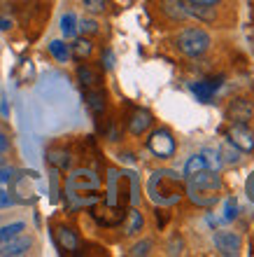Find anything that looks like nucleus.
Returning <instances> with one entry per match:
<instances>
[{"label": "nucleus", "instance_id": "nucleus-28", "mask_svg": "<svg viewBox=\"0 0 254 257\" xmlns=\"http://www.w3.org/2000/svg\"><path fill=\"white\" fill-rule=\"evenodd\" d=\"M224 155H226V162H231V164H238V162H240V150L233 148L231 143L226 145V150H224Z\"/></svg>", "mask_w": 254, "mask_h": 257}, {"label": "nucleus", "instance_id": "nucleus-3", "mask_svg": "<svg viewBox=\"0 0 254 257\" xmlns=\"http://www.w3.org/2000/svg\"><path fill=\"white\" fill-rule=\"evenodd\" d=\"M175 45L184 56H201L207 47H210V35L203 31V28H184L177 33L175 38Z\"/></svg>", "mask_w": 254, "mask_h": 257}, {"label": "nucleus", "instance_id": "nucleus-11", "mask_svg": "<svg viewBox=\"0 0 254 257\" xmlns=\"http://www.w3.org/2000/svg\"><path fill=\"white\" fill-rule=\"evenodd\" d=\"M33 245V238L31 236H14L5 243H0V257H14V255H24V252L31 250Z\"/></svg>", "mask_w": 254, "mask_h": 257}, {"label": "nucleus", "instance_id": "nucleus-6", "mask_svg": "<svg viewBox=\"0 0 254 257\" xmlns=\"http://www.w3.org/2000/svg\"><path fill=\"white\" fill-rule=\"evenodd\" d=\"M228 143L238 148L240 152H254V131L242 122H233L231 128L226 131Z\"/></svg>", "mask_w": 254, "mask_h": 257}, {"label": "nucleus", "instance_id": "nucleus-24", "mask_svg": "<svg viewBox=\"0 0 254 257\" xmlns=\"http://www.w3.org/2000/svg\"><path fill=\"white\" fill-rule=\"evenodd\" d=\"M61 31H63V35H66V38L77 35V19H75L73 14H66V17L61 19Z\"/></svg>", "mask_w": 254, "mask_h": 257}, {"label": "nucleus", "instance_id": "nucleus-17", "mask_svg": "<svg viewBox=\"0 0 254 257\" xmlns=\"http://www.w3.org/2000/svg\"><path fill=\"white\" fill-rule=\"evenodd\" d=\"M47 162L63 171L70 166V152L66 148H52V150H47Z\"/></svg>", "mask_w": 254, "mask_h": 257}, {"label": "nucleus", "instance_id": "nucleus-22", "mask_svg": "<svg viewBox=\"0 0 254 257\" xmlns=\"http://www.w3.org/2000/svg\"><path fill=\"white\" fill-rule=\"evenodd\" d=\"M24 229H26V224H24V222H12V224L0 227V243H5V241H10V238L19 236Z\"/></svg>", "mask_w": 254, "mask_h": 257}, {"label": "nucleus", "instance_id": "nucleus-9", "mask_svg": "<svg viewBox=\"0 0 254 257\" xmlns=\"http://www.w3.org/2000/svg\"><path fill=\"white\" fill-rule=\"evenodd\" d=\"M214 248L221 255H235L240 250V236L235 231H217L214 234Z\"/></svg>", "mask_w": 254, "mask_h": 257}, {"label": "nucleus", "instance_id": "nucleus-30", "mask_svg": "<svg viewBox=\"0 0 254 257\" xmlns=\"http://www.w3.org/2000/svg\"><path fill=\"white\" fill-rule=\"evenodd\" d=\"M14 178V169H0V183H10Z\"/></svg>", "mask_w": 254, "mask_h": 257}, {"label": "nucleus", "instance_id": "nucleus-13", "mask_svg": "<svg viewBox=\"0 0 254 257\" xmlns=\"http://www.w3.org/2000/svg\"><path fill=\"white\" fill-rule=\"evenodd\" d=\"M221 80L224 77H214V80H207V82H196V84H191V91L196 94V98L198 101H203V103H207L210 98H212V94H214V89L221 84Z\"/></svg>", "mask_w": 254, "mask_h": 257}, {"label": "nucleus", "instance_id": "nucleus-32", "mask_svg": "<svg viewBox=\"0 0 254 257\" xmlns=\"http://www.w3.org/2000/svg\"><path fill=\"white\" fill-rule=\"evenodd\" d=\"M247 196H249V201H254V173L247 178Z\"/></svg>", "mask_w": 254, "mask_h": 257}, {"label": "nucleus", "instance_id": "nucleus-19", "mask_svg": "<svg viewBox=\"0 0 254 257\" xmlns=\"http://www.w3.org/2000/svg\"><path fill=\"white\" fill-rule=\"evenodd\" d=\"M161 5H163V12L170 14V19L177 21V19H187L189 14L184 10V3L180 0H161Z\"/></svg>", "mask_w": 254, "mask_h": 257}, {"label": "nucleus", "instance_id": "nucleus-29", "mask_svg": "<svg viewBox=\"0 0 254 257\" xmlns=\"http://www.w3.org/2000/svg\"><path fill=\"white\" fill-rule=\"evenodd\" d=\"M238 215V203H235V199H228L226 201V220H233V217Z\"/></svg>", "mask_w": 254, "mask_h": 257}, {"label": "nucleus", "instance_id": "nucleus-14", "mask_svg": "<svg viewBox=\"0 0 254 257\" xmlns=\"http://www.w3.org/2000/svg\"><path fill=\"white\" fill-rule=\"evenodd\" d=\"M84 101H87L89 110L94 112V115H103V110H105V94L98 89H87L84 91Z\"/></svg>", "mask_w": 254, "mask_h": 257}, {"label": "nucleus", "instance_id": "nucleus-2", "mask_svg": "<svg viewBox=\"0 0 254 257\" xmlns=\"http://www.w3.org/2000/svg\"><path fill=\"white\" fill-rule=\"evenodd\" d=\"M221 190V180L212 171H198L194 176H189V196L198 206H212L217 203V192Z\"/></svg>", "mask_w": 254, "mask_h": 257}, {"label": "nucleus", "instance_id": "nucleus-5", "mask_svg": "<svg viewBox=\"0 0 254 257\" xmlns=\"http://www.w3.org/2000/svg\"><path fill=\"white\" fill-rule=\"evenodd\" d=\"M52 236H54L56 248H59L63 255H73V252L80 250V236H77V231L66 227V224H54Z\"/></svg>", "mask_w": 254, "mask_h": 257}, {"label": "nucleus", "instance_id": "nucleus-4", "mask_svg": "<svg viewBox=\"0 0 254 257\" xmlns=\"http://www.w3.org/2000/svg\"><path fill=\"white\" fill-rule=\"evenodd\" d=\"M147 148L154 157L168 159V157L175 155V148H177V145H175V138L168 128H156V131L147 138Z\"/></svg>", "mask_w": 254, "mask_h": 257}, {"label": "nucleus", "instance_id": "nucleus-33", "mask_svg": "<svg viewBox=\"0 0 254 257\" xmlns=\"http://www.w3.org/2000/svg\"><path fill=\"white\" fill-rule=\"evenodd\" d=\"M187 3H196V5H219L221 0H187Z\"/></svg>", "mask_w": 254, "mask_h": 257}, {"label": "nucleus", "instance_id": "nucleus-21", "mask_svg": "<svg viewBox=\"0 0 254 257\" xmlns=\"http://www.w3.org/2000/svg\"><path fill=\"white\" fill-rule=\"evenodd\" d=\"M49 52H52V56L54 59H59L61 63H66L68 59H70V45H66L63 40H54V42H49Z\"/></svg>", "mask_w": 254, "mask_h": 257}, {"label": "nucleus", "instance_id": "nucleus-15", "mask_svg": "<svg viewBox=\"0 0 254 257\" xmlns=\"http://www.w3.org/2000/svg\"><path fill=\"white\" fill-rule=\"evenodd\" d=\"M77 80L82 82V87L84 89H98L101 87V75L96 73L94 68H89V66L77 68Z\"/></svg>", "mask_w": 254, "mask_h": 257}, {"label": "nucleus", "instance_id": "nucleus-1", "mask_svg": "<svg viewBox=\"0 0 254 257\" xmlns=\"http://www.w3.org/2000/svg\"><path fill=\"white\" fill-rule=\"evenodd\" d=\"M147 194L154 203L170 206V203L182 199L184 183L173 171H156V173H152V178H149V183H147Z\"/></svg>", "mask_w": 254, "mask_h": 257}, {"label": "nucleus", "instance_id": "nucleus-35", "mask_svg": "<svg viewBox=\"0 0 254 257\" xmlns=\"http://www.w3.org/2000/svg\"><path fill=\"white\" fill-rule=\"evenodd\" d=\"M10 26H12V21L5 19V17H0V31H7Z\"/></svg>", "mask_w": 254, "mask_h": 257}, {"label": "nucleus", "instance_id": "nucleus-16", "mask_svg": "<svg viewBox=\"0 0 254 257\" xmlns=\"http://www.w3.org/2000/svg\"><path fill=\"white\" fill-rule=\"evenodd\" d=\"M189 17H196V19L201 21H214L217 12H214V5H196V3H187L184 5Z\"/></svg>", "mask_w": 254, "mask_h": 257}, {"label": "nucleus", "instance_id": "nucleus-12", "mask_svg": "<svg viewBox=\"0 0 254 257\" xmlns=\"http://www.w3.org/2000/svg\"><path fill=\"white\" fill-rule=\"evenodd\" d=\"M152 122H154L152 112H149V110L138 108V110H133V112H131V119H128V131H131L133 136H142L149 126H152Z\"/></svg>", "mask_w": 254, "mask_h": 257}, {"label": "nucleus", "instance_id": "nucleus-8", "mask_svg": "<svg viewBox=\"0 0 254 257\" xmlns=\"http://www.w3.org/2000/svg\"><path fill=\"white\" fill-rule=\"evenodd\" d=\"M91 215H94L103 227H114V224H119L121 220L126 217V213H124L121 206H107V203H103L98 208H96V206L91 208Z\"/></svg>", "mask_w": 254, "mask_h": 257}, {"label": "nucleus", "instance_id": "nucleus-23", "mask_svg": "<svg viewBox=\"0 0 254 257\" xmlns=\"http://www.w3.org/2000/svg\"><path fill=\"white\" fill-rule=\"evenodd\" d=\"M203 169H207V159L201 157V155H194L187 162V166H184V176L189 178V176H194V173H198V171H203Z\"/></svg>", "mask_w": 254, "mask_h": 257}, {"label": "nucleus", "instance_id": "nucleus-20", "mask_svg": "<svg viewBox=\"0 0 254 257\" xmlns=\"http://www.w3.org/2000/svg\"><path fill=\"white\" fill-rule=\"evenodd\" d=\"M126 215H128V220H126V227H124V231H126V236H135V234L142 229L145 220H142L140 210H128Z\"/></svg>", "mask_w": 254, "mask_h": 257}, {"label": "nucleus", "instance_id": "nucleus-27", "mask_svg": "<svg viewBox=\"0 0 254 257\" xmlns=\"http://www.w3.org/2000/svg\"><path fill=\"white\" fill-rule=\"evenodd\" d=\"M77 31H82L84 35H94V33H98V24L94 19H84V21H80Z\"/></svg>", "mask_w": 254, "mask_h": 257}, {"label": "nucleus", "instance_id": "nucleus-31", "mask_svg": "<svg viewBox=\"0 0 254 257\" xmlns=\"http://www.w3.org/2000/svg\"><path fill=\"white\" fill-rule=\"evenodd\" d=\"M7 148H10V138H7V134H3V131H0V155H3Z\"/></svg>", "mask_w": 254, "mask_h": 257}, {"label": "nucleus", "instance_id": "nucleus-36", "mask_svg": "<svg viewBox=\"0 0 254 257\" xmlns=\"http://www.w3.org/2000/svg\"><path fill=\"white\" fill-rule=\"evenodd\" d=\"M0 166H3V157H0Z\"/></svg>", "mask_w": 254, "mask_h": 257}, {"label": "nucleus", "instance_id": "nucleus-34", "mask_svg": "<svg viewBox=\"0 0 254 257\" xmlns=\"http://www.w3.org/2000/svg\"><path fill=\"white\" fill-rule=\"evenodd\" d=\"M112 66H114V56H112V52H105V68L110 70Z\"/></svg>", "mask_w": 254, "mask_h": 257}, {"label": "nucleus", "instance_id": "nucleus-25", "mask_svg": "<svg viewBox=\"0 0 254 257\" xmlns=\"http://www.w3.org/2000/svg\"><path fill=\"white\" fill-rule=\"evenodd\" d=\"M82 7L91 14H103L107 10V0H82Z\"/></svg>", "mask_w": 254, "mask_h": 257}, {"label": "nucleus", "instance_id": "nucleus-26", "mask_svg": "<svg viewBox=\"0 0 254 257\" xmlns=\"http://www.w3.org/2000/svg\"><path fill=\"white\" fill-rule=\"evenodd\" d=\"M149 250H152V241H140V243H135L133 248H131V255L142 257V255H149Z\"/></svg>", "mask_w": 254, "mask_h": 257}, {"label": "nucleus", "instance_id": "nucleus-7", "mask_svg": "<svg viewBox=\"0 0 254 257\" xmlns=\"http://www.w3.org/2000/svg\"><path fill=\"white\" fill-rule=\"evenodd\" d=\"M101 187V178L96 176L94 171H75L73 176L68 178V194L75 192H94Z\"/></svg>", "mask_w": 254, "mask_h": 257}, {"label": "nucleus", "instance_id": "nucleus-10", "mask_svg": "<svg viewBox=\"0 0 254 257\" xmlns=\"http://www.w3.org/2000/svg\"><path fill=\"white\" fill-rule=\"evenodd\" d=\"M226 115H228L231 122L247 124L249 119H252V115H254V105H252V101H247V98H235V101L228 105Z\"/></svg>", "mask_w": 254, "mask_h": 257}, {"label": "nucleus", "instance_id": "nucleus-18", "mask_svg": "<svg viewBox=\"0 0 254 257\" xmlns=\"http://www.w3.org/2000/svg\"><path fill=\"white\" fill-rule=\"evenodd\" d=\"M91 52H94V45H91V40L89 38H77V40L70 45V54L75 56V59H89L91 56Z\"/></svg>", "mask_w": 254, "mask_h": 257}]
</instances>
